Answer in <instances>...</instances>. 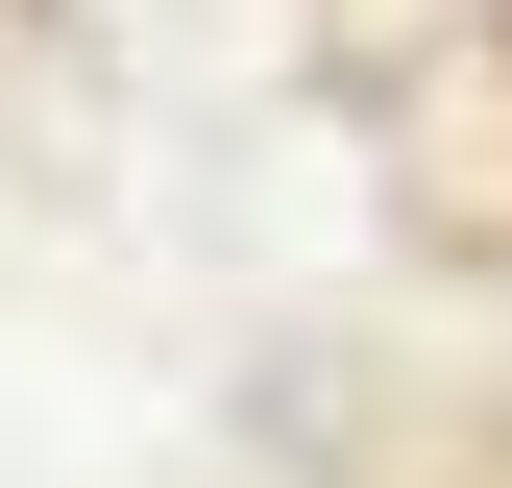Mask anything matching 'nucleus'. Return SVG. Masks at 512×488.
I'll return each instance as SVG.
<instances>
[]
</instances>
